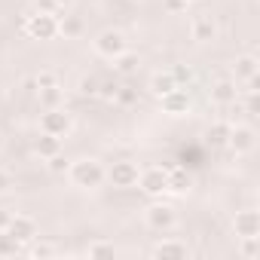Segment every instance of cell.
Instances as JSON below:
<instances>
[{"mask_svg": "<svg viewBox=\"0 0 260 260\" xmlns=\"http://www.w3.org/2000/svg\"><path fill=\"white\" fill-rule=\"evenodd\" d=\"M230 125H233V122H223V119H217V122H211V125H208L205 138L211 141V147H226V138H230Z\"/></svg>", "mask_w": 260, "mask_h": 260, "instance_id": "obj_21", "label": "cell"}, {"mask_svg": "<svg viewBox=\"0 0 260 260\" xmlns=\"http://www.w3.org/2000/svg\"><path fill=\"white\" fill-rule=\"evenodd\" d=\"M68 178H71V184L80 187V190H95V187L104 184L107 172H104V166H101L98 159H77V162H71Z\"/></svg>", "mask_w": 260, "mask_h": 260, "instance_id": "obj_1", "label": "cell"}, {"mask_svg": "<svg viewBox=\"0 0 260 260\" xmlns=\"http://www.w3.org/2000/svg\"><path fill=\"white\" fill-rule=\"evenodd\" d=\"M37 13H52V16H58L55 0H37Z\"/></svg>", "mask_w": 260, "mask_h": 260, "instance_id": "obj_33", "label": "cell"}, {"mask_svg": "<svg viewBox=\"0 0 260 260\" xmlns=\"http://www.w3.org/2000/svg\"><path fill=\"white\" fill-rule=\"evenodd\" d=\"M52 254H55V245H52V242H37V239H34L31 257H52Z\"/></svg>", "mask_w": 260, "mask_h": 260, "instance_id": "obj_29", "label": "cell"}, {"mask_svg": "<svg viewBox=\"0 0 260 260\" xmlns=\"http://www.w3.org/2000/svg\"><path fill=\"white\" fill-rule=\"evenodd\" d=\"M7 233H10L19 245H31V242L37 239V220H34L31 214H13Z\"/></svg>", "mask_w": 260, "mask_h": 260, "instance_id": "obj_10", "label": "cell"}, {"mask_svg": "<svg viewBox=\"0 0 260 260\" xmlns=\"http://www.w3.org/2000/svg\"><path fill=\"white\" fill-rule=\"evenodd\" d=\"M98 86H101V80H98L95 74H86V77H80L77 92H80V95H86V98H98Z\"/></svg>", "mask_w": 260, "mask_h": 260, "instance_id": "obj_23", "label": "cell"}, {"mask_svg": "<svg viewBox=\"0 0 260 260\" xmlns=\"http://www.w3.org/2000/svg\"><path fill=\"white\" fill-rule=\"evenodd\" d=\"M187 4H190V0H187Z\"/></svg>", "mask_w": 260, "mask_h": 260, "instance_id": "obj_38", "label": "cell"}, {"mask_svg": "<svg viewBox=\"0 0 260 260\" xmlns=\"http://www.w3.org/2000/svg\"><path fill=\"white\" fill-rule=\"evenodd\" d=\"M144 223H147L150 230H156V233H169V230L178 223V214H175V208H172L169 202H153V205L144 211Z\"/></svg>", "mask_w": 260, "mask_h": 260, "instance_id": "obj_6", "label": "cell"}, {"mask_svg": "<svg viewBox=\"0 0 260 260\" xmlns=\"http://www.w3.org/2000/svg\"><path fill=\"white\" fill-rule=\"evenodd\" d=\"M25 34L31 37V40H52V37H58V16H52V13H31L28 19H25Z\"/></svg>", "mask_w": 260, "mask_h": 260, "instance_id": "obj_2", "label": "cell"}, {"mask_svg": "<svg viewBox=\"0 0 260 260\" xmlns=\"http://www.w3.org/2000/svg\"><path fill=\"white\" fill-rule=\"evenodd\" d=\"M34 86H37V89H49V86H58V77H55L52 71H40V74L34 77Z\"/></svg>", "mask_w": 260, "mask_h": 260, "instance_id": "obj_28", "label": "cell"}, {"mask_svg": "<svg viewBox=\"0 0 260 260\" xmlns=\"http://www.w3.org/2000/svg\"><path fill=\"white\" fill-rule=\"evenodd\" d=\"M113 68H116V74H122V77H128V74H135L138 68H141V58H138V52H119L116 58H113Z\"/></svg>", "mask_w": 260, "mask_h": 260, "instance_id": "obj_20", "label": "cell"}, {"mask_svg": "<svg viewBox=\"0 0 260 260\" xmlns=\"http://www.w3.org/2000/svg\"><path fill=\"white\" fill-rule=\"evenodd\" d=\"M10 187H13V175H10L7 169H0V196H7Z\"/></svg>", "mask_w": 260, "mask_h": 260, "instance_id": "obj_32", "label": "cell"}, {"mask_svg": "<svg viewBox=\"0 0 260 260\" xmlns=\"http://www.w3.org/2000/svg\"><path fill=\"white\" fill-rule=\"evenodd\" d=\"M92 46H95V52L101 55V58H116L119 52H125L128 49V43H125V34L122 31H113V28H107V31H101L95 40H92Z\"/></svg>", "mask_w": 260, "mask_h": 260, "instance_id": "obj_4", "label": "cell"}, {"mask_svg": "<svg viewBox=\"0 0 260 260\" xmlns=\"http://www.w3.org/2000/svg\"><path fill=\"white\" fill-rule=\"evenodd\" d=\"M257 71H260V61H257V55H236V61H233V80L236 83H251V80H257Z\"/></svg>", "mask_w": 260, "mask_h": 260, "instance_id": "obj_13", "label": "cell"}, {"mask_svg": "<svg viewBox=\"0 0 260 260\" xmlns=\"http://www.w3.org/2000/svg\"><path fill=\"white\" fill-rule=\"evenodd\" d=\"M190 187H193V175H190L187 169H181V166L169 169V187H166V193L187 196V193H190Z\"/></svg>", "mask_w": 260, "mask_h": 260, "instance_id": "obj_16", "label": "cell"}, {"mask_svg": "<svg viewBox=\"0 0 260 260\" xmlns=\"http://www.w3.org/2000/svg\"><path fill=\"white\" fill-rule=\"evenodd\" d=\"M116 89H119V83H113V80H101V86H98V98H104V101H113L116 98Z\"/></svg>", "mask_w": 260, "mask_h": 260, "instance_id": "obj_30", "label": "cell"}, {"mask_svg": "<svg viewBox=\"0 0 260 260\" xmlns=\"http://www.w3.org/2000/svg\"><path fill=\"white\" fill-rule=\"evenodd\" d=\"M83 28H86V25H83V19H80V16H71L68 10H64V13H58V34H61L64 40L80 37V34H83Z\"/></svg>", "mask_w": 260, "mask_h": 260, "instance_id": "obj_19", "label": "cell"}, {"mask_svg": "<svg viewBox=\"0 0 260 260\" xmlns=\"http://www.w3.org/2000/svg\"><path fill=\"white\" fill-rule=\"evenodd\" d=\"M239 242H242V245H239V251H242L245 257H257V251H260V245H257V242H260V239H239Z\"/></svg>", "mask_w": 260, "mask_h": 260, "instance_id": "obj_31", "label": "cell"}, {"mask_svg": "<svg viewBox=\"0 0 260 260\" xmlns=\"http://www.w3.org/2000/svg\"><path fill=\"white\" fill-rule=\"evenodd\" d=\"M138 162H132V159H119V162H113L110 166V172H107V178H110V184L113 187H119V190H128V187H135L138 184Z\"/></svg>", "mask_w": 260, "mask_h": 260, "instance_id": "obj_8", "label": "cell"}, {"mask_svg": "<svg viewBox=\"0 0 260 260\" xmlns=\"http://www.w3.org/2000/svg\"><path fill=\"white\" fill-rule=\"evenodd\" d=\"M156 98H162V95H169L172 89H181L178 86V80H175V74L172 71H156L153 77H150V86H147Z\"/></svg>", "mask_w": 260, "mask_h": 260, "instance_id": "obj_17", "label": "cell"}, {"mask_svg": "<svg viewBox=\"0 0 260 260\" xmlns=\"http://www.w3.org/2000/svg\"><path fill=\"white\" fill-rule=\"evenodd\" d=\"M10 220H13V211L0 208V230H7V226H10Z\"/></svg>", "mask_w": 260, "mask_h": 260, "instance_id": "obj_35", "label": "cell"}, {"mask_svg": "<svg viewBox=\"0 0 260 260\" xmlns=\"http://www.w3.org/2000/svg\"><path fill=\"white\" fill-rule=\"evenodd\" d=\"M257 144V132L251 125H230V138H226V147L236 153V156H248Z\"/></svg>", "mask_w": 260, "mask_h": 260, "instance_id": "obj_7", "label": "cell"}, {"mask_svg": "<svg viewBox=\"0 0 260 260\" xmlns=\"http://www.w3.org/2000/svg\"><path fill=\"white\" fill-rule=\"evenodd\" d=\"M211 101L220 104V107H230L239 101V83L236 80H217L211 86Z\"/></svg>", "mask_w": 260, "mask_h": 260, "instance_id": "obj_15", "label": "cell"}, {"mask_svg": "<svg viewBox=\"0 0 260 260\" xmlns=\"http://www.w3.org/2000/svg\"><path fill=\"white\" fill-rule=\"evenodd\" d=\"M71 128H74V119H71V113L64 107L43 110V116H40V132H49L55 138H68Z\"/></svg>", "mask_w": 260, "mask_h": 260, "instance_id": "obj_3", "label": "cell"}, {"mask_svg": "<svg viewBox=\"0 0 260 260\" xmlns=\"http://www.w3.org/2000/svg\"><path fill=\"white\" fill-rule=\"evenodd\" d=\"M86 254H89V257H113L116 248H113L110 242H92V245L86 248Z\"/></svg>", "mask_w": 260, "mask_h": 260, "instance_id": "obj_26", "label": "cell"}, {"mask_svg": "<svg viewBox=\"0 0 260 260\" xmlns=\"http://www.w3.org/2000/svg\"><path fill=\"white\" fill-rule=\"evenodd\" d=\"M22 251V245L7 233V230H0V257H16Z\"/></svg>", "mask_w": 260, "mask_h": 260, "instance_id": "obj_24", "label": "cell"}, {"mask_svg": "<svg viewBox=\"0 0 260 260\" xmlns=\"http://www.w3.org/2000/svg\"><path fill=\"white\" fill-rule=\"evenodd\" d=\"M113 101H116V104H122V107H132V104L138 101V89H132V86H119Z\"/></svg>", "mask_w": 260, "mask_h": 260, "instance_id": "obj_25", "label": "cell"}, {"mask_svg": "<svg viewBox=\"0 0 260 260\" xmlns=\"http://www.w3.org/2000/svg\"><path fill=\"white\" fill-rule=\"evenodd\" d=\"M150 257H159V260H184V257H190V248H187V242L162 239L159 245L150 248Z\"/></svg>", "mask_w": 260, "mask_h": 260, "instance_id": "obj_12", "label": "cell"}, {"mask_svg": "<svg viewBox=\"0 0 260 260\" xmlns=\"http://www.w3.org/2000/svg\"><path fill=\"white\" fill-rule=\"evenodd\" d=\"M214 37H217V25H214L211 16H196V19L190 22V40H196V43H211Z\"/></svg>", "mask_w": 260, "mask_h": 260, "instance_id": "obj_14", "label": "cell"}, {"mask_svg": "<svg viewBox=\"0 0 260 260\" xmlns=\"http://www.w3.org/2000/svg\"><path fill=\"white\" fill-rule=\"evenodd\" d=\"M37 95H40V104H43V110H52V107H64V89H61V86L37 89Z\"/></svg>", "mask_w": 260, "mask_h": 260, "instance_id": "obj_22", "label": "cell"}, {"mask_svg": "<svg viewBox=\"0 0 260 260\" xmlns=\"http://www.w3.org/2000/svg\"><path fill=\"white\" fill-rule=\"evenodd\" d=\"M169 13H184L187 10V0H162Z\"/></svg>", "mask_w": 260, "mask_h": 260, "instance_id": "obj_34", "label": "cell"}, {"mask_svg": "<svg viewBox=\"0 0 260 260\" xmlns=\"http://www.w3.org/2000/svg\"><path fill=\"white\" fill-rule=\"evenodd\" d=\"M55 7H58V13H64V10L74 7V0H55Z\"/></svg>", "mask_w": 260, "mask_h": 260, "instance_id": "obj_36", "label": "cell"}, {"mask_svg": "<svg viewBox=\"0 0 260 260\" xmlns=\"http://www.w3.org/2000/svg\"><path fill=\"white\" fill-rule=\"evenodd\" d=\"M34 153H37L40 159H49V156L61 153V138H55V135H49V132H40V135L34 138Z\"/></svg>", "mask_w": 260, "mask_h": 260, "instance_id": "obj_18", "label": "cell"}, {"mask_svg": "<svg viewBox=\"0 0 260 260\" xmlns=\"http://www.w3.org/2000/svg\"><path fill=\"white\" fill-rule=\"evenodd\" d=\"M233 233H236V239H260V214H257L254 208L236 211V217H233Z\"/></svg>", "mask_w": 260, "mask_h": 260, "instance_id": "obj_9", "label": "cell"}, {"mask_svg": "<svg viewBox=\"0 0 260 260\" xmlns=\"http://www.w3.org/2000/svg\"><path fill=\"white\" fill-rule=\"evenodd\" d=\"M0 150H4V132H0Z\"/></svg>", "mask_w": 260, "mask_h": 260, "instance_id": "obj_37", "label": "cell"}, {"mask_svg": "<svg viewBox=\"0 0 260 260\" xmlns=\"http://www.w3.org/2000/svg\"><path fill=\"white\" fill-rule=\"evenodd\" d=\"M135 187H141L147 196H162L166 187H169V169H162V166H147V169H141Z\"/></svg>", "mask_w": 260, "mask_h": 260, "instance_id": "obj_5", "label": "cell"}, {"mask_svg": "<svg viewBox=\"0 0 260 260\" xmlns=\"http://www.w3.org/2000/svg\"><path fill=\"white\" fill-rule=\"evenodd\" d=\"M46 166H49V172H55V175H64V172L71 169V162L64 159V153H55V156H49V159H46Z\"/></svg>", "mask_w": 260, "mask_h": 260, "instance_id": "obj_27", "label": "cell"}, {"mask_svg": "<svg viewBox=\"0 0 260 260\" xmlns=\"http://www.w3.org/2000/svg\"><path fill=\"white\" fill-rule=\"evenodd\" d=\"M159 107L169 116H187L190 113V92L187 89H172L169 95L159 98Z\"/></svg>", "mask_w": 260, "mask_h": 260, "instance_id": "obj_11", "label": "cell"}]
</instances>
